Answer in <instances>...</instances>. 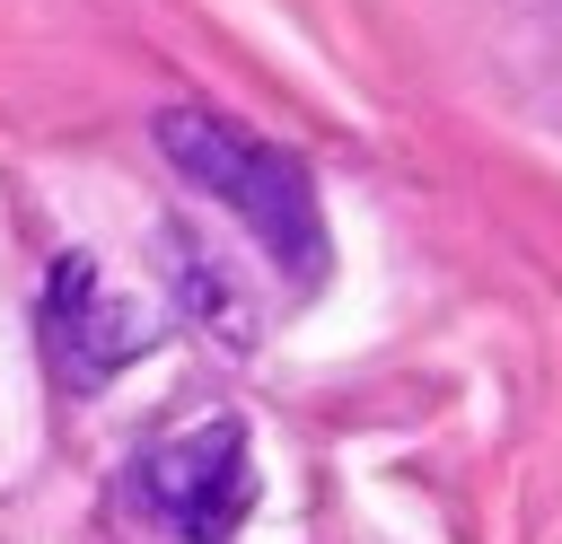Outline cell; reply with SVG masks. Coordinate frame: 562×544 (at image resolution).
Here are the masks:
<instances>
[{"label":"cell","instance_id":"cell-1","mask_svg":"<svg viewBox=\"0 0 562 544\" xmlns=\"http://www.w3.org/2000/svg\"><path fill=\"white\" fill-rule=\"evenodd\" d=\"M158 149H167V167H176L193 193L228 202V211L263 237L272 263H290L299 281H316V263H325V219H316V184H307V167H299L290 149H272L263 132H246V123H228V114H211V105H167V114H158Z\"/></svg>","mask_w":562,"mask_h":544},{"label":"cell","instance_id":"cell-3","mask_svg":"<svg viewBox=\"0 0 562 544\" xmlns=\"http://www.w3.org/2000/svg\"><path fill=\"white\" fill-rule=\"evenodd\" d=\"M140 342H149V316L132 298H114L88 254H61L44 272V351H53L61 386H79V395L105 386L123 360H140Z\"/></svg>","mask_w":562,"mask_h":544},{"label":"cell","instance_id":"cell-2","mask_svg":"<svg viewBox=\"0 0 562 544\" xmlns=\"http://www.w3.org/2000/svg\"><path fill=\"white\" fill-rule=\"evenodd\" d=\"M132 500L176 526L184 544H228L246 500H255V465H246V430L220 412V421H193L176 439H158L140 465H132Z\"/></svg>","mask_w":562,"mask_h":544}]
</instances>
